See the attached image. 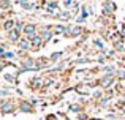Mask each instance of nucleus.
Segmentation results:
<instances>
[{
    "mask_svg": "<svg viewBox=\"0 0 125 120\" xmlns=\"http://www.w3.org/2000/svg\"><path fill=\"white\" fill-rule=\"evenodd\" d=\"M16 106L14 103H11L10 100H3V101H0V111H2V114H10V112H14Z\"/></svg>",
    "mask_w": 125,
    "mask_h": 120,
    "instance_id": "nucleus-1",
    "label": "nucleus"
},
{
    "mask_svg": "<svg viewBox=\"0 0 125 120\" xmlns=\"http://www.w3.org/2000/svg\"><path fill=\"white\" fill-rule=\"evenodd\" d=\"M101 8H103V14H106V16H111L114 11H116V5H114L113 0H103Z\"/></svg>",
    "mask_w": 125,
    "mask_h": 120,
    "instance_id": "nucleus-2",
    "label": "nucleus"
},
{
    "mask_svg": "<svg viewBox=\"0 0 125 120\" xmlns=\"http://www.w3.org/2000/svg\"><path fill=\"white\" fill-rule=\"evenodd\" d=\"M21 33H22V32L13 28V30L8 32V40L11 41V43H19V41H21Z\"/></svg>",
    "mask_w": 125,
    "mask_h": 120,
    "instance_id": "nucleus-3",
    "label": "nucleus"
},
{
    "mask_svg": "<svg viewBox=\"0 0 125 120\" xmlns=\"http://www.w3.org/2000/svg\"><path fill=\"white\" fill-rule=\"evenodd\" d=\"M18 46L21 47V51H29V49H32V43L27 40V38H21V41L18 43Z\"/></svg>",
    "mask_w": 125,
    "mask_h": 120,
    "instance_id": "nucleus-4",
    "label": "nucleus"
},
{
    "mask_svg": "<svg viewBox=\"0 0 125 120\" xmlns=\"http://www.w3.org/2000/svg\"><path fill=\"white\" fill-rule=\"evenodd\" d=\"M19 109L22 112H33L32 103H29V101H19Z\"/></svg>",
    "mask_w": 125,
    "mask_h": 120,
    "instance_id": "nucleus-5",
    "label": "nucleus"
},
{
    "mask_svg": "<svg viewBox=\"0 0 125 120\" xmlns=\"http://www.w3.org/2000/svg\"><path fill=\"white\" fill-rule=\"evenodd\" d=\"M16 27V22L13 21V19H10V21H6L5 24H3V30H6V32H10V30H13V28Z\"/></svg>",
    "mask_w": 125,
    "mask_h": 120,
    "instance_id": "nucleus-6",
    "label": "nucleus"
},
{
    "mask_svg": "<svg viewBox=\"0 0 125 120\" xmlns=\"http://www.w3.org/2000/svg\"><path fill=\"white\" fill-rule=\"evenodd\" d=\"M55 8H57V2H49L48 3V11L49 13H54Z\"/></svg>",
    "mask_w": 125,
    "mask_h": 120,
    "instance_id": "nucleus-7",
    "label": "nucleus"
},
{
    "mask_svg": "<svg viewBox=\"0 0 125 120\" xmlns=\"http://www.w3.org/2000/svg\"><path fill=\"white\" fill-rule=\"evenodd\" d=\"M10 5H11V3H10V0H3L2 3H0V6H2L3 9H6V8H10Z\"/></svg>",
    "mask_w": 125,
    "mask_h": 120,
    "instance_id": "nucleus-8",
    "label": "nucleus"
},
{
    "mask_svg": "<svg viewBox=\"0 0 125 120\" xmlns=\"http://www.w3.org/2000/svg\"><path fill=\"white\" fill-rule=\"evenodd\" d=\"M60 55H62V52H55V54H52V55H51V60H52V62L59 60V59H60Z\"/></svg>",
    "mask_w": 125,
    "mask_h": 120,
    "instance_id": "nucleus-9",
    "label": "nucleus"
},
{
    "mask_svg": "<svg viewBox=\"0 0 125 120\" xmlns=\"http://www.w3.org/2000/svg\"><path fill=\"white\" fill-rule=\"evenodd\" d=\"M5 79L8 81V82H14V76H13V74H5Z\"/></svg>",
    "mask_w": 125,
    "mask_h": 120,
    "instance_id": "nucleus-10",
    "label": "nucleus"
},
{
    "mask_svg": "<svg viewBox=\"0 0 125 120\" xmlns=\"http://www.w3.org/2000/svg\"><path fill=\"white\" fill-rule=\"evenodd\" d=\"M63 5H65V6H67V8H68V6L71 5V0H65V2H63Z\"/></svg>",
    "mask_w": 125,
    "mask_h": 120,
    "instance_id": "nucleus-11",
    "label": "nucleus"
},
{
    "mask_svg": "<svg viewBox=\"0 0 125 120\" xmlns=\"http://www.w3.org/2000/svg\"><path fill=\"white\" fill-rule=\"evenodd\" d=\"M65 120H68V119H65Z\"/></svg>",
    "mask_w": 125,
    "mask_h": 120,
    "instance_id": "nucleus-12",
    "label": "nucleus"
}]
</instances>
